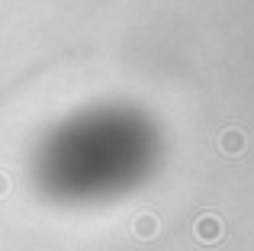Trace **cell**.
Instances as JSON below:
<instances>
[{"mask_svg": "<svg viewBox=\"0 0 254 251\" xmlns=\"http://www.w3.org/2000/svg\"><path fill=\"white\" fill-rule=\"evenodd\" d=\"M161 155V129L142 107L93 103L68 113L39 138L29 177L42 200L90 209L142 190Z\"/></svg>", "mask_w": 254, "mask_h": 251, "instance_id": "6da1fadb", "label": "cell"}]
</instances>
